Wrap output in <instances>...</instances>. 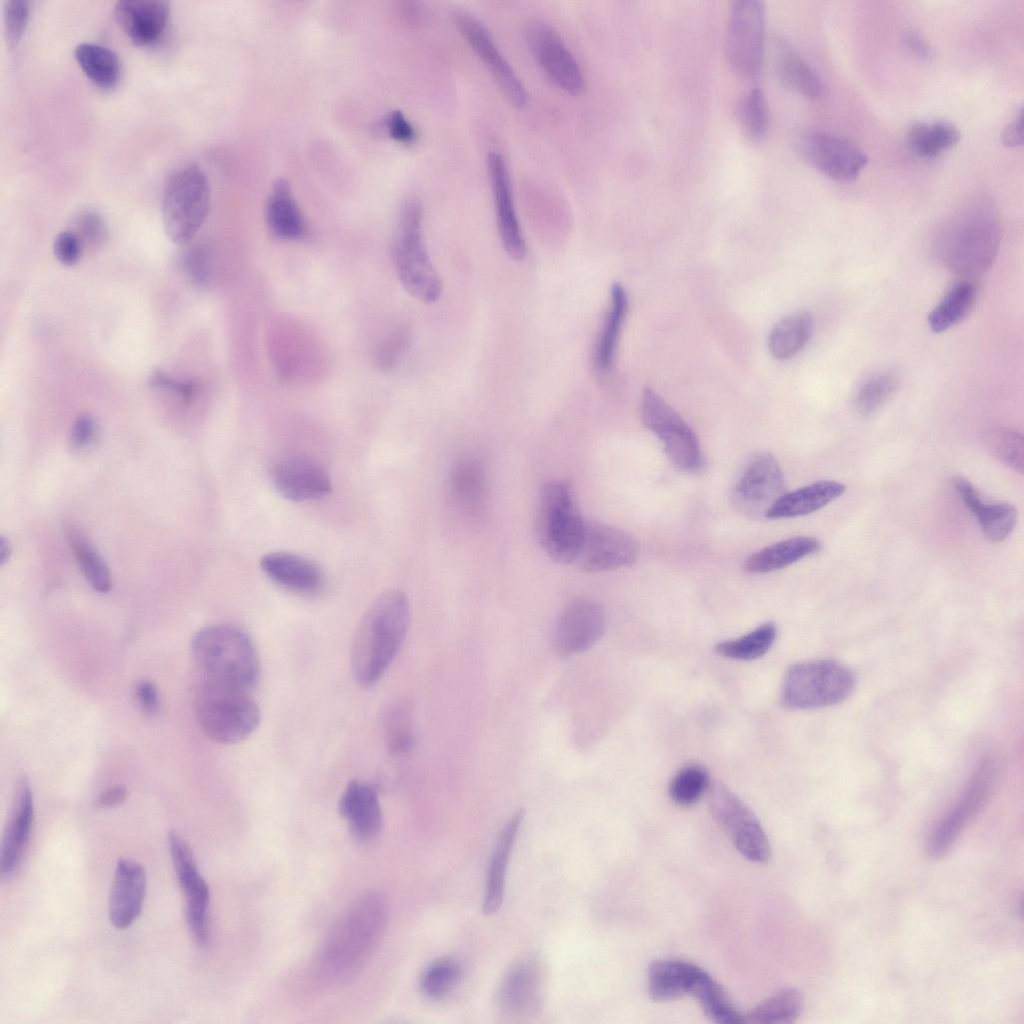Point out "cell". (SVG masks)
Here are the masks:
<instances>
[{
  "label": "cell",
  "instance_id": "obj_1",
  "mask_svg": "<svg viewBox=\"0 0 1024 1024\" xmlns=\"http://www.w3.org/2000/svg\"><path fill=\"white\" fill-rule=\"evenodd\" d=\"M388 903L377 892L355 899L326 935L312 965L313 979L322 989L351 982L367 965L384 936Z\"/></svg>",
  "mask_w": 1024,
  "mask_h": 1024
},
{
  "label": "cell",
  "instance_id": "obj_2",
  "mask_svg": "<svg viewBox=\"0 0 1024 1024\" xmlns=\"http://www.w3.org/2000/svg\"><path fill=\"white\" fill-rule=\"evenodd\" d=\"M1001 220L994 201L977 195L947 215L933 236L934 252L951 272L973 277L984 273L996 258Z\"/></svg>",
  "mask_w": 1024,
  "mask_h": 1024
},
{
  "label": "cell",
  "instance_id": "obj_3",
  "mask_svg": "<svg viewBox=\"0 0 1024 1024\" xmlns=\"http://www.w3.org/2000/svg\"><path fill=\"white\" fill-rule=\"evenodd\" d=\"M410 605L399 590L381 594L361 618L351 648L352 675L363 688L384 675L406 637Z\"/></svg>",
  "mask_w": 1024,
  "mask_h": 1024
},
{
  "label": "cell",
  "instance_id": "obj_4",
  "mask_svg": "<svg viewBox=\"0 0 1024 1024\" xmlns=\"http://www.w3.org/2000/svg\"><path fill=\"white\" fill-rule=\"evenodd\" d=\"M201 680L251 691L259 677V657L242 630L213 625L198 631L191 643Z\"/></svg>",
  "mask_w": 1024,
  "mask_h": 1024
},
{
  "label": "cell",
  "instance_id": "obj_5",
  "mask_svg": "<svg viewBox=\"0 0 1024 1024\" xmlns=\"http://www.w3.org/2000/svg\"><path fill=\"white\" fill-rule=\"evenodd\" d=\"M251 691L200 680L194 709L204 734L220 744L248 738L260 723V710Z\"/></svg>",
  "mask_w": 1024,
  "mask_h": 1024
},
{
  "label": "cell",
  "instance_id": "obj_6",
  "mask_svg": "<svg viewBox=\"0 0 1024 1024\" xmlns=\"http://www.w3.org/2000/svg\"><path fill=\"white\" fill-rule=\"evenodd\" d=\"M423 209L416 198L401 208L393 245L395 269L403 288L417 300L431 304L442 293V282L429 257L423 237Z\"/></svg>",
  "mask_w": 1024,
  "mask_h": 1024
},
{
  "label": "cell",
  "instance_id": "obj_7",
  "mask_svg": "<svg viewBox=\"0 0 1024 1024\" xmlns=\"http://www.w3.org/2000/svg\"><path fill=\"white\" fill-rule=\"evenodd\" d=\"M585 524L570 482L551 480L543 485L539 493L536 531L538 542L549 558L571 565Z\"/></svg>",
  "mask_w": 1024,
  "mask_h": 1024
},
{
  "label": "cell",
  "instance_id": "obj_8",
  "mask_svg": "<svg viewBox=\"0 0 1024 1024\" xmlns=\"http://www.w3.org/2000/svg\"><path fill=\"white\" fill-rule=\"evenodd\" d=\"M854 672L845 664L831 659L806 661L791 665L785 672L780 700L790 710H806L836 705L853 692Z\"/></svg>",
  "mask_w": 1024,
  "mask_h": 1024
},
{
  "label": "cell",
  "instance_id": "obj_9",
  "mask_svg": "<svg viewBox=\"0 0 1024 1024\" xmlns=\"http://www.w3.org/2000/svg\"><path fill=\"white\" fill-rule=\"evenodd\" d=\"M210 205V186L206 174L195 164L174 169L167 177L162 194V219L172 242L186 244L202 226Z\"/></svg>",
  "mask_w": 1024,
  "mask_h": 1024
},
{
  "label": "cell",
  "instance_id": "obj_10",
  "mask_svg": "<svg viewBox=\"0 0 1024 1024\" xmlns=\"http://www.w3.org/2000/svg\"><path fill=\"white\" fill-rule=\"evenodd\" d=\"M641 419L663 443L667 457L677 469L691 474L703 469L704 457L694 430L653 389L643 391Z\"/></svg>",
  "mask_w": 1024,
  "mask_h": 1024
},
{
  "label": "cell",
  "instance_id": "obj_11",
  "mask_svg": "<svg viewBox=\"0 0 1024 1024\" xmlns=\"http://www.w3.org/2000/svg\"><path fill=\"white\" fill-rule=\"evenodd\" d=\"M724 46L728 64L736 74L754 79L761 73L765 49L762 2L737 0L731 3Z\"/></svg>",
  "mask_w": 1024,
  "mask_h": 1024
},
{
  "label": "cell",
  "instance_id": "obj_12",
  "mask_svg": "<svg viewBox=\"0 0 1024 1024\" xmlns=\"http://www.w3.org/2000/svg\"><path fill=\"white\" fill-rule=\"evenodd\" d=\"M710 812L746 859L766 863L770 858L768 837L753 811L728 787L715 782L709 789Z\"/></svg>",
  "mask_w": 1024,
  "mask_h": 1024
},
{
  "label": "cell",
  "instance_id": "obj_13",
  "mask_svg": "<svg viewBox=\"0 0 1024 1024\" xmlns=\"http://www.w3.org/2000/svg\"><path fill=\"white\" fill-rule=\"evenodd\" d=\"M785 478L776 458L767 451L753 454L735 481L730 501L746 518H766L767 512L785 493Z\"/></svg>",
  "mask_w": 1024,
  "mask_h": 1024
},
{
  "label": "cell",
  "instance_id": "obj_14",
  "mask_svg": "<svg viewBox=\"0 0 1024 1024\" xmlns=\"http://www.w3.org/2000/svg\"><path fill=\"white\" fill-rule=\"evenodd\" d=\"M637 540L629 532L597 521H586L584 532L571 565L586 572H603L635 562Z\"/></svg>",
  "mask_w": 1024,
  "mask_h": 1024
},
{
  "label": "cell",
  "instance_id": "obj_15",
  "mask_svg": "<svg viewBox=\"0 0 1024 1024\" xmlns=\"http://www.w3.org/2000/svg\"><path fill=\"white\" fill-rule=\"evenodd\" d=\"M169 851L179 885L185 897V916L188 928L198 945L209 939L210 890L201 876L191 847L175 831L168 835Z\"/></svg>",
  "mask_w": 1024,
  "mask_h": 1024
},
{
  "label": "cell",
  "instance_id": "obj_16",
  "mask_svg": "<svg viewBox=\"0 0 1024 1024\" xmlns=\"http://www.w3.org/2000/svg\"><path fill=\"white\" fill-rule=\"evenodd\" d=\"M543 983L541 958L535 953L520 956L507 969L498 987L499 1012L513 1019L535 1015L542 1006Z\"/></svg>",
  "mask_w": 1024,
  "mask_h": 1024
},
{
  "label": "cell",
  "instance_id": "obj_17",
  "mask_svg": "<svg viewBox=\"0 0 1024 1024\" xmlns=\"http://www.w3.org/2000/svg\"><path fill=\"white\" fill-rule=\"evenodd\" d=\"M800 156L838 182H852L866 167V154L853 142L824 132H808L797 141Z\"/></svg>",
  "mask_w": 1024,
  "mask_h": 1024
},
{
  "label": "cell",
  "instance_id": "obj_18",
  "mask_svg": "<svg viewBox=\"0 0 1024 1024\" xmlns=\"http://www.w3.org/2000/svg\"><path fill=\"white\" fill-rule=\"evenodd\" d=\"M530 49L546 76L561 90L578 95L584 88L582 69L559 34L549 24L535 20L527 29Z\"/></svg>",
  "mask_w": 1024,
  "mask_h": 1024
},
{
  "label": "cell",
  "instance_id": "obj_19",
  "mask_svg": "<svg viewBox=\"0 0 1024 1024\" xmlns=\"http://www.w3.org/2000/svg\"><path fill=\"white\" fill-rule=\"evenodd\" d=\"M453 18L460 34L489 69L508 100L517 107L525 105V87L499 51L485 26L466 11L455 12Z\"/></svg>",
  "mask_w": 1024,
  "mask_h": 1024
},
{
  "label": "cell",
  "instance_id": "obj_20",
  "mask_svg": "<svg viewBox=\"0 0 1024 1024\" xmlns=\"http://www.w3.org/2000/svg\"><path fill=\"white\" fill-rule=\"evenodd\" d=\"M992 762L985 761L975 771L954 808L936 825L928 843L929 854L935 858L945 855L967 822L985 802L994 779Z\"/></svg>",
  "mask_w": 1024,
  "mask_h": 1024
},
{
  "label": "cell",
  "instance_id": "obj_21",
  "mask_svg": "<svg viewBox=\"0 0 1024 1024\" xmlns=\"http://www.w3.org/2000/svg\"><path fill=\"white\" fill-rule=\"evenodd\" d=\"M605 615L599 603L591 599H577L561 612L554 631V649L567 658L586 651L602 636Z\"/></svg>",
  "mask_w": 1024,
  "mask_h": 1024
},
{
  "label": "cell",
  "instance_id": "obj_22",
  "mask_svg": "<svg viewBox=\"0 0 1024 1024\" xmlns=\"http://www.w3.org/2000/svg\"><path fill=\"white\" fill-rule=\"evenodd\" d=\"M34 824V803L29 782L20 779L15 788L0 846V875L11 879L25 857Z\"/></svg>",
  "mask_w": 1024,
  "mask_h": 1024
},
{
  "label": "cell",
  "instance_id": "obj_23",
  "mask_svg": "<svg viewBox=\"0 0 1024 1024\" xmlns=\"http://www.w3.org/2000/svg\"><path fill=\"white\" fill-rule=\"evenodd\" d=\"M487 167L503 248L510 258L522 260L527 249L515 210L506 161L498 152H491L487 157Z\"/></svg>",
  "mask_w": 1024,
  "mask_h": 1024
},
{
  "label": "cell",
  "instance_id": "obj_24",
  "mask_svg": "<svg viewBox=\"0 0 1024 1024\" xmlns=\"http://www.w3.org/2000/svg\"><path fill=\"white\" fill-rule=\"evenodd\" d=\"M143 866L131 859H120L109 895V919L117 929L129 927L141 914L146 892Z\"/></svg>",
  "mask_w": 1024,
  "mask_h": 1024
},
{
  "label": "cell",
  "instance_id": "obj_25",
  "mask_svg": "<svg viewBox=\"0 0 1024 1024\" xmlns=\"http://www.w3.org/2000/svg\"><path fill=\"white\" fill-rule=\"evenodd\" d=\"M271 480L284 498L303 502L326 496L331 490L330 478L317 464L305 459H286L271 471Z\"/></svg>",
  "mask_w": 1024,
  "mask_h": 1024
},
{
  "label": "cell",
  "instance_id": "obj_26",
  "mask_svg": "<svg viewBox=\"0 0 1024 1024\" xmlns=\"http://www.w3.org/2000/svg\"><path fill=\"white\" fill-rule=\"evenodd\" d=\"M169 14V3L161 0H122L114 9L117 23L139 46L152 45L161 38Z\"/></svg>",
  "mask_w": 1024,
  "mask_h": 1024
},
{
  "label": "cell",
  "instance_id": "obj_27",
  "mask_svg": "<svg viewBox=\"0 0 1024 1024\" xmlns=\"http://www.w3.org/2000/svg\"><path fill=\"white\" fill-rule=\"evenodd\" d=\"M338 810L357 840L370 841L380 833L382 811L377 791L371 784L349 782L340 796Z\"/></svg>",
  "mask_w": 1024,
  "mask_h": 1024
},
{
  "label": "cell",
  "instance_id": "obj_28",
  "mask_svg": "<svg viewBox=\"0 0 1024 1024\" xmlns=\"http://www.w3.org/2000/svg\"><path fill=\"white\" fill-rule=\"evenodd\" d=\"M260 564L272 581L287 590L312 594L323 587L322 570L302 556L288 552H273L264 555Z\"/></svg>",
  "mask_w": 1024,
  "mask_h": 1024
},
{
  "label": "cell",
  "instance_id": "obj_29",
  "mask_svg": "<svg viewBox=\"0 0 1024 1024\" xmlns=\"http://www.w3.org/2000/svg\"><path fill=\"white\" fill-rule=\"evenodd\" d=\"M265 221L278 239L300 241L308 236V225L285 179L272 186L265 205Z\"/></svg>",
  "mask_w": 1024,
  "mask_h": 1024
},
{
  "label": "cell",
  "instance_id": "obj_30",
  "mask_svg": "<svg viewBox=\"0 0 1024 1024\" xmlns=\"http://www.w3.org/2000/svg\"><path fill=\"white\" fill-rule=\"evenodd\" d=\"M955 490L964 505L977 518L985 537L991 542L1006 539L1014 530L1017 510L1008 503L988 504L983 502L975 487L962 477L953 481Z\"/></svg>",
  "mask_w": 1024,
  "mask_h": 1024
},
{
  "label": "cell",
  "instance_id": "obj_31",
  "mask_svg": "<svg viewBox=\"0 0 1024 1024\" xmlns=\"http://www.w3.org/2000/svg\"><path fill=\"white\" fill-rule=\"evenodd\" d=\"M523 818L524 811L518 809L499 832L486 879L482 911L487 916L494 915L502 906L508 862Z\"/></svg>",
  "mask_w": 1024,
  "mask_h": 1024
},
{
  "label": "cell",
  "instance_id": "obj_32",
  "mask_svg": "<svg viewBox=\"0 0 1024 1024\" xmlns=\"http://www.w3.org/2000/svg\"><path fill=\"white\" fill-rule=\"evenodd\" d=\"M844 484L821 480L794 491L785 492L767 512V519H785L808 515L825 507L845 492Z\"/></svg>",
  "mask_w": 1024,
  "mask_h": 1024
},
{
  "label": "cell",
  "instance_id": "obj_33",
  "mask_svg": "<svg viewBox=\"0 0 1024 1024\" xmlns=\"http://www.w3.org/2000/svg\"><path fill=\"white\" fill-rule=\"evenodd\" d=\"M773 67L778 79L787 88L812 100L823 97L824 85L820 77L787 42L776 41Z\"/></svg>",
  "mask_w": 1024,
  "mask_h": 1024
},
{
  "label": "cell",
  "instance_id": "obj_34",
  "mask_svg": "<svg viewBox=\"0 0 1024 1024\" xmlns=\"http://www.w3.org/2000/svg\"><path fill=\"white\" fill-rule=\"evenodd\" d=\"M820 548L821 542L815 537L788 538L751 554L744 562V569L753 574L773 572L818 552Z\"/></svg>",
  "mask_w": 1024,
  "mask_h": 1024
},
{
  "label": "cell",
  "instance_id": "obj_35",
  "mask_svg": "<svg viewBox=\"0 0 1024 1024\" xmlns=\"http://www.w3.org/2000/svg\"><path fill=\"white\" fill-rule=\"evenodd\" d=\"M699 966L675 959L657 960L648 969V993L654 1001L666 1002L689 994Z\"/></svg>",
  "mask_w": 1024,
  "mask_h": 1024
},
{
  "label": "cell",
  "instance_id": "obj_36",
  "mask_svg": "<svg viewBox=\"0 0 1024 1024\" xmlns=\"http://www.w3.org/2000/svg\"><path fill=\"white\" fill-rule=\"evenodd\" d=\"M627 309L628 297L626 290L620 283H614L610 290L609 310L593 354L594 368L599 373L607 372L613 363Z\"/></svg>",
  "mask_w": 1024,
  "mask_h": 1024
},
{
  "label": "cell",
  "instance_id": "obj_37",
  "mask_svg": "<svg viewBox=\"0 0 1024 1024\" xmlns=\"http://www.w3.org/2000/svg\"><path fill=\"white\" fill-rule=\"evenodd\" d=\"M814 328V317L801 310L781 319L768 337V350L778 360L797 355L809 342Z\"/></svg>",
  "mask_w": 1024,
  "mask_h": 1024
},
{
  "label": "cell",
  "instance_id": "obj_38",
  "mask_svg": "<svg viewBox=\"0 0 1024 1024\" xmlns=\"http://www.w3.org/2000/svg\"><path fill=\"white\" fill-rule=\"evenodd\" d=\"M689 995L699 1002L706 1016L713 1022L745 1023V1015L736 1009L723 987L701 967L696 972Z\"/></svg>",
  "mask_w": 1024,
  "mask_h": 1024
},
{
  "label": "cell",
  "instance_id": "obj_39",
  "mask_svg": "<svg viewBox=\"0 0 1024 1024\" xmlns=\"http://www.w3.org/2000/svg\"><path fill=\"white\" fill-rule=\"evenodd\" d=\"M450 492L460 508L478 510L487 492L486 473L482 464L472 458L459 461L450 475Z\"/></svg>",
  "mask_w": 1024,
  "mask_h": 1024
},
{
  "label": "cell",
  "instance_id": "obj_40",
  "mask_svg": "<svg viewBox=\"0 0 1024 1024\" xmlns=\"http://www.w3.org/2000/svg\"><path fill=\"white\" fill-rule=\"evenodd\" d=\"M960 131L947 120L917 122L907 133L910 149L922 158H935L955 146L960 140Z\"/></svg>",
  "mask_w": 1024,
  "mask_h": 1024
},
{
  "label": "cell",
  "instance_id": "obj_41",
  "mask_svg": "<svg viewBox=\"0 0 1024 1024\" xmlns=\"http://www.w3.org/2000/svg\"><path fill=\"white\" fill-rule=\"evenodd\" d=\"M74 56L84 74L97 86L110 89L118 84L121 62L114 51L99 44L81 43Z\"/></svg>",
  "mask_w": 1024,
  "mask_h": 1024
},
{
  "label": "cell",
  "instance_id": "obj_42",
  "mask_svg": "<svg viewBox=\"0 0 1024 1024\" xmlns=\"http://www.w3.org/2000/svg\"><path fill=\"white\" fill-rule=\"evenodd\" d=\"M976 287L971 281L954 285L928 314V325L934 333H941L961 322L972 309Z\"/></svg>",
  "mask_w": 1024,
  "mask_h": 1024
},
{
  "label": "cell",
  "instance_id": "obj_43",
  "mask_svg": "<svg viewBox=\"0 0 1024 1024\" xmlns=\"http://www.w3.org/2000/svg\"><path fill=\"white\" fill-rule=\"evenodd\" d=\"M65 534L76 561L90 586L99 593H107L112 585L110 571L104 560L81 531L72 525Z\"/></svg>",
  "mask_w": 1024,
  "mask_h": 1024
},
{
  "label": "cell",
  "instance_id": "obj_44",
  "mask_svg": "<svg viewBox=\"0 0 1024 1024\" xmlns=\"http://www.w3.org/2000/svg\"><path fill=\"white\" fill-rule=\"evenodd\" d=\"M803 1005L801 993L795 988H785L756 1006L745 1015V1023L788 1024L800 1015Z\"/></svg>",
  "mask_w": 1024,
  "mask_h": 1024
},
{
  "label": "cell",
  "instance_id": "obj_45",
  "mask_svg": "<svg viewBox=\"0 0 1024 1024\" xmlns=\"http://www.w3.org/2000/svg\"><path fill=\"white\" fill-rule=\"evenodd\" d=\"M776 635V625L773 622H766L740 638L717 643L714 651L729 659L754 660L762 657L771 648Z\"/></svg>",
  "mask_w": 1024,
  "mask_h": 1024
},
{
  "label": "cell",
  "instance_id": "obj_46",
  "mask_svg": "<svg viewBox=\"0 0 1024 1024\" xmlns=\"http://www.w3.org/2000/svg\"><path fill=\"white\" fill-rule=\"evenodd\" d=\"M737 119L744 137L751 143H760L767 135L769 110L766 98L759 87L747 92L737 108Z\"/></svg>",
  "mask_w": 1024,
  "mask_h": 1024
},
{
  "label": "cell",
  "instance_id": "obj_47",
  "mask_svg": "<svg viewBox=\"0 0 1024 1024\" xmlns=\"http://www.w3.org/2000/svg\"><path fill=\"white\" fill-rule=\"evenodd\" d=\"M987 451L997 460L1019 473L1024 467V442L1017 431L1007 427L988 430L983 437Z\"/></svg>",
  "mask_w": 1024,
  "mask_h": 1024
},
{
  "label": "cell",
  "instance_id": "obj_48",
  "mask_svg": "<svg viewBox=\"0 0 1024 1024\" xmlns=\"http://www.w3.org/2000/svg\"><path fill=\"white\" fill-rule=\"evenodd\" d=\"M462 966L452 957L433 961L423 972L420 986L423 993L439 999L451 992L461 981Z\"/></svg>",
  "mask_w": 1024,
  "mask_h": 1024
},
{
  "label": "cell",
  "instance_id": "obj_49",
  "mask_svg": "<svg viewBox=\"0 0 1024 1024\" xmlns=\"http://www.w3.org/2000/svg\"><path fill=\"white\" fill-rule=\"evenodd\" d=\"M385 740L394 754H405L413 750L416 743L412 713L407 705H396L390 709L384 721Z\"/></svg>",
  "mask_w": 1024,
  "mask_h": 1024
},
{
  "label": "cell",
  "instance_id": "obj_50",
  "mask_svg": "<svg viewBox=\"0 0 1024 1024\" xmlns=\"http://www.w3.org/2000/svg\"><path fill=\"white\" fill-rule=\"evenodd\" d=\"M708 787L709 776L706 769L691 764L683 767L673 777L669 785V794L675 803L690 806L702 797Z\"/></svg>",
  "mask_w": 1024,
  "mask_h": 1024
},
{
  "label": "cell",
  "instance_id": "obj_51",
  "mask_svg": "<svg viewBox=\"0 0 1024 1024\" xmlns=\"http://www.w3.org/2000/svg\"><path fill=\"white\" fill-rule=\"evenodd\" d=\"M897 385L898 378L892 372H880L870 376L856 394V410L863 416L871 415L894 393Z\"/></svg>",
  "mask_w": 1024,
  "mask_h": 1024
},
{
  "label": "cell",
  "instance_id": "obj_52",
  "mask_svg": "<svg viewBox=\"0 0 1024 1024\" xmlns=\"http://www.w3.org/2000/svg\"><path fill=\"white\" fill-rule=\"evenodd\" d=\"M181 262L185 274L193 284L202 287L210 282L212 277V255L206 245L195 244L187 248Z\"/></svg>",
  "mask_w": 1024,
  "mask_h": 1024
},
{
  "label": "cell",
  "instance_id": "obj_53",
  "mask_svg": "<svg viewBox=\"0 0 1024 1024\" xmlns=\"http://www.w3.org/2000/svg\"><path fill=\"white\" fill-rule=\"evenodd\" d=\"M30 14V4L25 0H10L4 6V26L8 46H17L23 36Z\"/></svg>",
  "mask_w": 1024,
  "mask_h": 1024
},
{
  "label": "cell",
  "instance_id": "obj_54",
  "mask_svg": "<svg viewBox=\"0 0 1024 1024\" xmlns=\"http://www.w3.org/2000/svg\"><path fill=\"white\" fill-rule=\"evenodd\" d=\"M410 340L409 331L401 328L393 332L377 348L374 356L376 367L383 372L392 370L398 363Z\"/></svg>",
  "mask_w": 1024,
  "mask_h": 1024
},
{
  "label": "cell",
  "instance_id": "obj_55",
  "mask_svg": "<svg viewBox=\"0 0 1024 1024\" xmlns=\"http://www.w3.org/2000/svg\"><path fill=\"white\" fill-rule=\"evenodd\" d=\"M76 236L82 245L97 247L105 241L107 229L102 218L95 212L86 211L76 219Z\"/></svg>",
  "mask_w": 1024,
  "mask_h": 1024
},
{
  "label": "cell",
  "instance_id": "obj_56",
  "mask_svg": "<svg viewBox=\"0 0 1024 1024\" xmlns=\"http://www.w3.org/2000/svg\"><path fill=\"white\" fill-rule=\"evenodd\" d=\"M151 387L172 391L177 394L184 403H191L198 394L199 386L194 381L176 380L161 370L154 371L150 378Z\"/></svg>",
  "mask_w": 1024,
  "mask_h": 1024
},
{
  "label": "cell",
  "instance_id": "obj_57",
  "mask_svg": "<svg viewBox=\"0 0 1024 1024\" xmlns=\"http://www.w3.org/2000/svg\"><path fill=\"white\" fill-rule=\"evenodd\" d=\"M98 426L93 416L81 414L73 423L70 433V445L74 450L82 451L90 447L97 435Z\"/></svg>",
  "mask_w": 1024,
  "mask_h": 1024
},
{
  "label": "cell",
  "instance_id": "obj_58",
  "mask_svg": "<svg viewBox=\"0 0 1024 1024\" xmlns=\"http://www.w3.org/2000/svg\"><path fill=\"white\" fill-rule=\"evenodd\" d=\"M82 247L83 245L75 233L65 231L55 237L53 252L59 262L66 266H73L81 257Z\"/></svg>",
  "mask_w": 1024,
  "mask_h": 1024
},
{
  "label": "cell",
  "instance_id": "obj_59",
  "mask_svg": "<svg viewBox=\"0 0 1024 1024\" xmlns=\"http://www.w3.org/2000/svg\"><path fill=\"white\" fill-rule=\"evenodd\" d=\"M385 128L391 138L403 144H411L416 138L414 127L398 110L391 112L386 117Z\"/></svg>",
  "mask_w": 1024,
  "mask_h": 1024
},
{
  "label": "cell",
  "instance_id": "obj_60",
  "mask_svg": "<svg viewBox=\"0 0 1024 1024\" xmlns=\"http://www.w3.org/2000/svg\"><path fill=\"white\" fill-rule=\"evenodd\" d=\"M136 698L146 715L153 716L157 714L159 710V696L158 690L152 682L146 680L139 682L136 686Z\"/></svg>",
  "mask_w": 1024,
  "mask_h": 1024
},
{
  "label": "cell",
  "instance_id": "obj_61",
  "mask_svg": "<svg viewBox=\"0 0 1024 1024\" xmlns=\"http://www.w3.org/2000/svg\"><path fill=\"white\" fill-rule=\"evenodd\" d=\"M903 41L907 49L916 57L923 60H931L934 57L933 49L917 32L906 30L903 34Z\"/></svg>",
  "mask_w": 1024,
  "mask_h": 1024
},
{
  "label": "cell",
  "instance_id": "obj_62",
  "mask_svg": "<svg viewBox=\"0 0 1024 1024\" xmlns=\"http://www.w3.org/2000/svg\"><path fill=\"white\" fill-rule=\"evenodd\" d=\"M127 798V790L122 785H115L103 791L96 800L98 809L110 808L122 804Z\"/></svg>",
  "mask_w": 1024,
  "mask_h": 1024
},
{
  "label": "cell",
  "instance_id": "obj_63",
  "mask_svg": "<svg viewBox=\"0 0 1024 1024\" xmlns=\"http://www.w3.org/2000/svg\"><path fill=\"white\" fill-rule=\"evenodd\" d=\"M1002 141L1004 145L1009 147L1021 146L1023 144V126H1022V115L1019 113L1018 118L1005 127L1002 133Z\"/></svg>",
  "mask_w": 1024,
  "mask_h": 1024
},
{
  "label": "cell",
  "instance_id": "obj_64",
  "mask_svg": "<svg viewBox=\"0 0 1024 1024\" xmlns=\"http://www.w3.org/2000/svg\"><path fill=\"white\" fill-rule=\"evenodd\" d=\"M0 550H1V562L4 563L6 561V559L8 558L9 553H10L9 544H8V542L4 538L1 539V549Z\"/></svg>",
  "mask_w": 1024,
  "mask_h": 1024
}]
</instances>
